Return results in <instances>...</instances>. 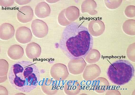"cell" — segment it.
Masks as SVG:
<instances>
[{"mask_svg":"<svg viewBox=\"0 0 135 95\" xmlns=\"http://www.w3.org/2000/svg\"><path fill=\"white\" fill-rule=\"evenodd\" d=\"M135 20L133 19L126 20L123 23L122 29L126 34L131 36L135 35Z\"/></svg>","mask_w":135,"mask_h":95,"instance_id":"cell-20","label":"cell"},{"mask_svg":"<svg viewBox=\"0 0 135 95\" xmlns=\"http://www.w3.org/2000/svg\"><path fill=\"white\" fill-rule=\"evenodd\" d=\"M41 88L45 94L48 95L56 94L59 90V86L56 80L52 79H44L41 81Z\"/></svg>","mask_w":135,"mask_h":95,"instance_id":"cell-8","label":"cell"},{"mask_svg":"<svg viewBox=\"0 0 135 95\" xmlns=\"http://www.w3.org/2000/svg\"><path fill=\"white\" fill-rule=\"evenodd\" d=\"M8 78L11 84L15 89L29 93L38 86L40 73L34 64L29 61H23L15 62L11 66Z\"/></svg>","mask_w":135,"mask_h":95,"instance_id":"cell-2","label":"cell"},{"mask_svg":"<svg viewBox=\"0 0 135 95\" xmlns=\"http://www.w3.org/2000/svg\"><path fill=\"white\" fill-rule=\"evenodd\" d=\"M94 89L96 92L99 93L104 92L109 86V83L106 79L102 77L96 79L93 83Z\"/></svg>","mask_w":135,"mask_h":95,"instance_id":"cell-19","label":"cell"},{"mask_svg":"<svg viewBox=\"0 0 135 95\" xmlns=\"http://www.w3.org/2000/svg\"><path fill=\"white\" fill-rule=\"evenodd\" d=\"M88 29L89 33L92 36L97 37L103 33L105 30V25L101 20L94 19L89 22Z\"/></svg>","mask_w":135,"mask_h":95,"instance_id":"cell-10","label":"cell"},{"mask_svg":"<svg viewBox=\"0 0 135 95\" xmlns=\"http://www.w3.org/2000/svg\"><path fill=\"white\" fill-rule=\"evenodd\" d=\"M135 6L133 5H130L126 8L124 11L125 15L128 17L132 18L135 17Z\"/></svg>","mask_w":135,"mask_h":95,"instance_id":"cell-24","label":"cell"},{"mask_svg":"<svg viewBox=\"0 0 135 95\" xmlns=\"http://www.w3.org/2000/svg\"><path fill=\"white\" fill-rule=\"evenodd\" d=\"M34 12L37 17L40 18H44L49 15L51 10L47 3L42 2L38 4L35 8Z\"/></svg>","mask_w":135,"mask_h":95,"instance_id":"cell-14","label":"cell"},{"mask_svg":"<svg viewBox=\"0 0 135 95\" xmlns=\"http://www.w3.org/2000/svg\"><path fill=\"white\" fill-rule=\"evenodd\" d=\"M98 66L95 64L87 65L84 69L83 74V77L86 81H92L98 77Z\"/></svg>","mask_w":135,"mask_h":95,"instance_id":"cell-15","label":"cell"},{"mask_svg":"<svg viewBox=\"0 0 135 95\" xmlns=\"http://www.w3.org/2000/svg\"><path fill=\"white\" fill-rule=\"evenodd\" d=\"M41 51L40 46L34 42L30 43L28 44L25 49L27 57L32 59L39 57L41 55Z\"/></svg>","mask_w":135,"mask_h":95,"instance_id":"cell-12","label":"cell"},{"mask_svg":"<svg viewBox=\"0 0 135 95\" xmlns=\"http://www.w3.org/2000/svg\"><path fill=\"white\" fill-rule=\"evenodd\" d=\"M32 37V33L30 29L25 26L19 27L16 30L15 33V37L17 41L23 44L29 42Z\"/></svg>","mask_w":135,"mask_h":95,"instance_id":"cell-9","label":"cell"},{"mask_svg":"<svg viewBox=\"0 0 135 95\" xmlns=\"http://www.w3.org/2000/svg\"><path fill=\"white\" fill-rule=\"evenodd\" d=\"M0 95H8V92L6 88L1 86H0Z\"/></svg>","mask_w":135,"mask_h":95,"instance_id":"cell-27","label":"cell"},{"mask_svg":"<svg viewBox=\"0 0 135 95\" xmlns=\"http://www.w3.org/2000/svg\"><path fill=\"white\" fill-rule=\"evenodd\" d=\"M31 1V0H14V1L16 3L20 5L27 4L29 3Z\"/></svg>","mask_w":135,"mask_h":95,"instance_id":"cell-26","label":"cell"},{"mask_svg":"<svg viewBox=\"0 0 135 95\" xmlns=\"http://www.w3.org/2000/svg\"><path fill=\"white\" fill-rule=\"evenodd\" d=\"M100 57V54L98 51L96 49H92L86 55L84 58L89 63H95L98 61Z\"/></svg>","mask_w":135,"mask_h":95,"instance_id":"cell-22","label":"cell"},{"mask_svg":"<svg viewBox=\"0 0 135 95\" xmlns=\"http://www.w3.org/2000/svg\"><path fill=\"white\" fill-rule=\"evenodd\" d=\"M106 6L111 9H115L121 5L122 0H104Z\"/></svg>","mask_w":135,"mask_h":95,"instance_id":"cell-23","label":"cell"},{"mask_svg":"<svg viewBox=\"0 0 135 95\" xmlns=\"http://www.w3.org/2000/svg\"><path fill=\"white\" fill-rule=\"evenodd\" d=\"M97 7L96 2L92 0L84 1L81 5V12L84 13H88L91 15H94L97 13V12L95 10Z\"/></svg>","mask_w":135,"mask_h":95,"instance_id":"cell-18","label":"cell"},{"mask_svg":"<svg viewBox=\"0 0 135 95\" xmlns=\"http://www.w3.org/2000/svg\"><path fill=\"white\" fill-rule=\"evenodd\" d=\"M14 1L13 0H0V5L4 7H9L13 5Z\"/></svg>","mask_w":135,"mask_h":95,"instance_id":"cell-25","label":"cell"},{"mask_svg":"<svg viewBox=\"0 0 135 95\" xmlns=\"http://www.w3.org/2000/svg\"><path fill=\"white\" fill-rule=\"evenodd\" d=\"M86 64L83 57H78L71 59L68 63V67L70 73L77 75L82 72Z\"/></svg>","mask_w":135,"mask_h":95,"instance_id":"cell-7","label":"cell"},{"mask_svg":"<svg viewBox=\"0 0 135 95\" xmlns=\"http://www.w3.org/2000/svg\"><path fill=\"white\" fill-rule=\"evenodd\" d=\"M32 32L36 37H44L47 34L48 28L46 24L42 20L36 19L33 20L31 25Z\"/></svg>","mask_w":135,"mask_h":95,"instance_id":"cell-6","label":"cell"},{"mask_svg":"<svg viewBox=\"0 0 135 95\" xmlns=\"http://www.w3.org/2000/svg\"><path fill=\"white\" fill-rule=\"evenodd\" d=\"M9 68V64L4 59L0 60V83L5 82L7 79V74Z\"/></svg>","mask_w":135,"mask_h":95,"instance_id":"cell-21","label":"cell"},{"mask_svg":"<svg viewBox=\"0 0 135 95\" xmlns=\"http://www.w3.org/2000/svg\"><path fill=\"white\" fill-rule=\"evenodd\" d=\"M93 45V38L88 29L77 22H73L64 28L59 43L61 51L71 60L84 58Z\"/></svg>","mask_w":135,"mask_h":95,"instance_id":"cell-1","label":"cell"},{"mask_svg":"<svg viewBox=\"0 0 135 95\" xmlns=\"http://www.w3.org/2000/svg\"><path fill=\"white\" fill-rule=\"evenodd\" d=\"M15 33L14 28L11 24L4 23L0 27V38L4 40H8L14 36Z\"/></svg>","mask_w":135,"mask_h":95,"instance_id":"cell-13","label":"cell"},{"mask_svg":"<svg viewBox=\"0 0 135 95\" xmlns=\"http://www.w3.org/2000/svg\"><path fill=\"white\" fill-rule=\"evenodd\" d=\"M64 90L65 93L68 95H76L79 93L80 86L77 81L70 80L65 84Z\"/></svg>","mask_w":135,"mask_h":95,"instance_id":"cell-16","label":"cell"},{"mask_svg":"<svg viewBox=\"0 0 135 95\" xmlns=\"http://www.w3.org/2000/svg\"><path fill=\"white\" fill-rule=\"evenodd\" d=\"M7 53L8 56L12 59L16 60L21 58L24 54L23 48L19 45L14 44L9 48Z\"/></svg>","mask_w":135,"mask_h":95,"instance_id":"cell-17","label":"cell"},{"mask_svg":"<svg viewBox=\"0 0 135 95\" xmlns=\"http://www.w3.org/2000/svg\"><path fill=\"white\" fill-rule=\"evenodd\" d=\"M50 74L52 78L58 81L65 80L69 75L67 66L60 63H55L53 65L51 68Z\"/></svg>","mask_w":135,"mask_h":95,"instance_id":"cell-5","label":"cell"},{"mask_svg":"<svg viewBox=\"0 0 135 95\" xmlns=\"http://www.w3.org/2000/svg\"><path fill=\"white\" fill-rule=\"evenodd\" d=\"M34 12L31 8L29 6H25L19 9L16 16L19 22L25 23L30 21L32 20Z\"/></svg>","mask_w":135,"mask_h":95,"instance_id":"cell-11","label":"cell"},{"mask_svg":"<svg viewBox=\"0 0 135 95\" xmlns=\"http://www.w3.org/2000/svg\"><path fill=\"white\" fill-rule=\"evenodd\" d=\"M79 15L78 8L74 6H71L63 10L59 13L58 21L61 25L67 26L77 19Z\"/></svg>","mask_w":135,"mask_h":95,"instance_id":"cell-4","label":"cell"},{"mask_svg":"<svg viewBox=\"0 0 135 95\" xmlns=\"http://www.w3.org/2000/svg\"><path fill=\"white\" fill-rule=\"evenodd\" d=\"M134 67L130 62L120 60L111 64L107 72L109 79L113 83L117 85H124L129 82L134 76Z\"/></svg>","mask_w":135,"mask_h":95,"instance_id":"cell-3","label":"cell"}]
</instances>
